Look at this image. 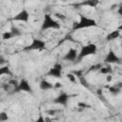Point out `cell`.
I'll return each instance as SVG.
<instances>
[{
	"label": "cell",
	"instance_id": "1",
	"mask_svg": "<svg viewBox=\"0 0 122 122\" xmlns=\"http://www.w3.org/2000/svg\"><path fill=\"white\" fill-rule=\"evenodd\" d=\"M97 23L94 19L89 18L87 16L84 15H80V19L78 22L74 23L73 26V30H82V29H87V28H91V27H96Z\"/></svg>",
	"mask_w": 122,
	"mask_h": 122
},
{
	"label": "cell",
	"instance_id": "2",
	"mask_svg": "<svg viewBox=\"0 0 122 122\" xmlns=\"http://www.w3.org/2000/svg\"><path fill=\"white\" fill-rule=\"evenodd\" d=\"M49 29L58 30V29H60V23L57 20H54L51 14L46 13L44 15V19H43V22H42L41 30H49Z\"/></svg>",
	"mask_w": 122,
	"mask_h": 122
},
{
	"label": "cell",
	"instance_id": "3",
	"mask_svg": "<svg viewBox=\"0 0 122 122\" xmlns=\"http://www.w3.org/2000/svg\"><path fill=\"white\" fill-rule=\"evenodd\" d=\"M96 51H97V47L95 44L85 45L81 48V50L77 55V59H82V58L87 57L89 55H93L96 53Z\"/></svg>",
	"mask_w": 122,
	"mask_h": 122
},
{
	"label": "cell",
	"instance_id": "4",
	"mask_svg": "<svg viewBox=\"0 0 122 122\" xmlns=\"http://www.w3.org/2000/svg\"><path fill=\"white\" fill-rule=\"evenodd\" d=\"M46 48V42L39 38H32L31 42L24 48V51H40Z\"/></svg>",
	"mask_w": 122,
	"mask_h": 122
},
{
	"label": "cell",
	"instance_id": "5",
	"mask_svg": "<svg viewBox=\"0 0 122 122\" xmlns=\"http://www.w3.org/2000/svg\"><path fill=\"white\" fill-rule=\"evenodd\" d=\"M14 92H32V89H31V87H30V84L26 79H21V80L18 82L17 87L14 89Z\"/></svg>",
	"mask_w": 122,
	"mask_h": 122
},
{
	"label": "cell",
	"instance_id": "6",
	"mask_svg": "<svg viewBox=\"0 0 122 122\" xmlns=\"http://www.w3.org/2000/svg\"><path fill=\"white\" fill-rule=\"evenodd\" d=\"M103 61H104V63H107V64H115V63H119L120 59L114 53V51L112 50H110Z\"/></svg>",
	"mask_w": 122,
	"mask_h": 122
},
{
	"label": "cell",
	"instance_id": "7",
	"mask_svg": "<svg viewBox=\"0 0 122 122\" xmlns=\"http://www.w3.org/2000/svg\"><path fill=\"white\" fill-rule=\"evenodd\" d=\"M62 69H63L62 65L59 64V63H56L52 68L50 69V71L48 72V75L55 77V78H59L62 75Z\"/></svg>",
	"mask_w": 122,
	"mask_h": 122
},
{
	"label": "cell",
	"instance_id": "8",
	"mask_svg": "<svg viewBox=\"0 0 122 122\" xmlns=\"http://www.w3.org/2000/svg\"><path fill=\"white\" fill-rule=\"evenodd\" d=\"M29 18H30V13L28 12V10H22L13 17V20L14 21H20V22H28Z\"/></svg>",
	"mask_w": 122,
	"mask_h": 122
},
{
	"label": "cell",
	"instance_id": "9",
	"mask_svg": "<svg viewBox=\"0 0 122 122\" xmlns=\"http://www.w3.org/2000/svg\"><path fill=\"white\" fill-rule=\"evenodd\" d=\"M77 55H78V52L76 50L74 49H70L66 53L65 55L63 56V59L65 61H74L75 59H77Z\"/></svg>",
	"mask_w": 122,
	"mask_h": 122
},
{
	"label": "cell",
	"instance_id": "10",
	"mask_svg": "<svg viewBox=\"0 0 122 122\" xmlns=\"http://www.w3.org/2000/svg\"><path fill=\"white\" fill-rule=\"evenodd\" d=\"M68 100H69V95H68V93L62 92L61 94H59V95L53 100V102H54L55 104H59V105L65 106V105H67Z\"/></svg>",
	"mask_w": 122,
	"mask_h": 122
},
{
	"label": "cell",
	"instance_id": "11",
	"mask_svg": "<svg viewBox=\"0 0 122 122\" xmlns=\"http://www.w3.org/2000/svg\"><path fill=\"white\" fill-rule=\"evenodd\" d=\"M39 87L42 91H49V90L53 89V84H51L48 80H41L39 83Z\"/></svg>",
	"mask_w": 122,
	"mask_h": 122
},
{
	"label": "cell",
	"instance_id": "12",
	"mask_svg": "<svg viewBox=\"0 0 122 122\" xmlns=\"http://www.w3.org/2000/svg\"><path fill=\"white\" fill-rule=\"evenodd\" d=\"M109 88V92L113 94V95H117L120 91H121V83H118V85H114V86H112V87H108Z\"/></svg>",
	"mask_w": 122,
	"mask_h": 122
},
{
	"label": "cell",
	"instance_id": "13",
	"mask_svg": "<svg viewBox=\"0 0 122 122\" xmlns=\"http://www.w3.org/2000/svg\"><path fill=\"white\" fill-rule=\"evenodd\" d=\"M119 36H120V31H119V30H112V32H110L106 36V38H107L108 41H112V40H114V39L118 38Z\"/></svg>",
	"mask_w": 122,
	"mask_h": 122
},
{
	"label": "cell",
	"instance_id": "14",
	"mask_svg": "<svg viewBox=\"0 0 122 122\" xmlns=\"http://www.w3.org/2000/svg\"><path fill=\"white\" fill-rule=\"evenodd\" d=\"M10 33L12 34V36L13 37H19V36H21L22 35V30L18 28V27H15V26H12L11 28H10Z\"/></svg>",
	"mask_w": 122,
	"mask_h": 122
},
{
	"label": "cell",
	"instance_id": "15",
	"mask_svg": "<svg viewBox=\"0 0 122 122\" xmlns=\"http://www.w3.org/2000/svg\"><path fill=\"white\" fill-rule=\"evenodd\" d=\"M98 71H99V72H100L101 74H106V75L110 74V73L112 71L111 66H103V67H101Z\"/></svg>",
	"mask_w": 122,
	"mask_h": 122
},
{
	"label": "cell",
	"instance_id": "16",
	"mask_svg": "<svg viewBox=\"0 0 122 122\" xmlns=\"http://www.w3.org/2000/svg\"><path fill=\"white\" fill-rule=\"evenodd\" d=\"M7 74H11V71H10L9 66H2V67H0V76L7 75Z\"/></svg>",
	"mask_w": 122,
	"mask_h": 122
},
{
	"label": "cell",
	"instance_id": "17",
	"mask_svg": "<svg viewBox=\"0 0 122 122\" xmlns=\"http://www.w3.org/2000/svg\"><path fill=\"white\" fill-rule=\"evenodd\" d=\"M97 4H98V1H93V0H89V1H86V2L81 3V5L90 6V7H95Z\"/></svg>",
	"mask_w": 122,
	"mask_h": 122
},
{
	"label": "cell",
	"instance_id": "18",
	"mask_svg": "<svg viewBox=\"0 0 122 122\" xmlns=\"http://www.w3.org/2000/svg\"><path fill=\"white\" fill-rule=\"evenodd\" d=\"M9 119V115L6 112H0V122H5Z\"/></svg>",
	"mask_w": 122,
	"mask_h": 122
},
{
	"label": "cell",
	"instance_id": "19",
	"mask_svg": "<svg viewBox=\"0 0 122 122\" xmlns=\"http://www.w3.org/2000/svg\"><path fill=\"white\" fill-rule=\"evenodd\" d=\"M13 36H12V34L10 33V31H5L3 34H2V38H3V40H10V39H11Z\"/></svg>",
	"mask_w": 122,
	"mask_h": 122
},
{
	"label": "cell",
	"instance_id": "20",
	"mask_svg": "<svg viewBox=\"0 0 122 122\" xmlns=\"http://www.w3.org/2000/svg\"><path fill=\"white\" fill-rule=\"evenodd\" d=\"M66 76H67V78L69 79V81H71V83H76L77 78H76V76H75L73 73H68Z\"/></svg>",
	"mask_w": 122,
	"mask_h": 122
},
{
	"label": "cell",
	"instance_id": "21",
	"mask_svg": "<svg viewBox=\"0 0 122 122\" xmlns=\"http://www.w3.org/2000/svg\"><path fill=\"white\" fill-rule=\"evenodd\" d=\"M53 15H54V17L58 18V19L61 20V21H62V20H66V18H67L66 15H64V14H62V13H59V12H55Z\"/></svg>",
	"mask_w": 122,
	"mask_h": 122
},
{
	"label": "cell",
	"instance_id": "22",
	"mask_svg": "<svg viewBox=\"0 0 122 122\" xmlns=\"http://www.w3.org/2000/svg\"><path fill=\"white\" fill-rule=\"evenodd\" d=\"M56 112H57V110H53V109L47 111V114H49V115H54V114H56Z\"/></svg>",
	"mask_w": 122,
	"mask_h": 122
},
{
	"label": "cell",
	"instance_id": "23",
	"mask_svg": "<svg viewBox=\"0 0 122 122\" xmlns=\"http://www.w3.org/2000/svg\"><path fill=\"white\" fill-rule=\"evenodd\" d=\"M2 88H3V89L6 91V92H8V91L10 89V84H9V83H7V84H3Z\"/></svg>",
	"mask_w": 122,
	"mask_h": 122
},
{
	"label": "cell",
	"instance_id": "24",
	"mask_svg": "<svg viewBox=\"0 0 122 122\" xmlns=\"http://www.w3.org/2000/svg\"><path fill=\"white\" fill-rule=\"evenodd\" d=\"M77 106L80 107V108H82V109H84V108H89V105H87L86 103H83V102H79V103L77 104Z\"/></svg>",
	"mask_w": 122,
	"mask_h": 122
},
{
	"label": "cell",
	"instance_id": "25",
	"mask_svg": "<svg viewBox=\"0 0 122 122\" xmlns=\"http://www.w3.org/2000/svg\"><path fill=\"white\" fill-rule=\"evenodd\" d=\"M63 87V85H62V83H60V82H56L55 84H53V88L54 89H60V88H62Z\"/></svg>",
	"mask_w": 122,
	"mask_h": 122
},
{
	"label": "cell",
	"instance_id": "26",
	"mask_svg": "<svg viewBox=\"0 0 122 122\" xmlns=\"http://www.w3.org/2000/svg\"><path fill=\"white\" fill-rule=\"evenodd\" d=\"M34 122H48V121H47L43 116H39V117H38Z\"/></svg>",
	"mask_w": 122,
	"mask_h": 122
},
{
	"label": "cell",
	"instance_id": "27",
	"mask_svg": "<svg viewBox=\"0 0 122 122\" xmlns=\"http://www.w3.org/2000/svg\"><path fill=\"white\" fill-rule=\"evenodd\" d=\"M5 62H6L5 58H4L3 56H0V67H2V65L5 64Z\"/></svg>",
	"mask_w": 122,
	"mask_h": 122
},
{
	"label": "cell",
	"instance_id": "28",
	"mask_svg": "<svg viewBox=\"0 0 122 122\" xmlns=\"http://www.w3.org/2000/svg\"><path fill=\"white\" fill-rule=\"evenodd\" d=\"M112 79V75H111V74H108V75H107V78H106V81H107V82H111Z\"/></svg>",
	"mask_w": 122,
	"mask_h": 122
},
{
	"label": "cell",
	"instance_id": "29",
	"mask_svg": "<svg viewBox=\"0 0 122 122\" xmlns=\"http://www.w3.org/2000/svg\"><path fill=\"white\" fill-rule=\"evenodd\" d=\"M96 92H97V94L101 95V94H102V90H100V89H99V90H97V91H96Z\"/></svg>",
	"mask_w": 122,
	"mask_h": 122
},
{
	"label": "cell",
	"instance_id": "30",
	"mask_svg": "<svg viewBox=\"0 0 122 122\" xmlns=\"http://www.w3.org/2000/svg\"><path fill=\"white\" fill-rule=\"evenodd\" d=\"M70 122H72V121H70Z\"/></svg>",
	"mask_w": 122,
	"mask_h": 122
}]
</instances>
